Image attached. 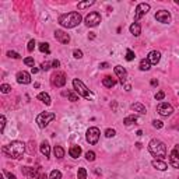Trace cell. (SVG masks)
<instances>
[{
	"label": "cell",
	"instance_id": "13",
	"mask_svg": "<svg viewBox=\"0 0 179 179\" xmlns=\"http://www.w3.org/2000/svg\"><path fill=\"white\" fill-rule=\"evenodd\" d=\"M55 39L59 41L60 43H63V45H66V43L70 42V35L62 30H56L55 31Z\"/></svg>",
	"mask_w": 179,
	"mask_h": 179
},
{
	"label": "cell",
	"instance_id": "39",
	"mask_svg": "<svg viewBox=\"0 0 179 179\" xmlns=\"http://www.w3.org/2000/svg\"><path fill=\"white\" fill-rule=\"evenodd\" d=\"M7 56L9 58H13V59H20V55L17 53V52H13V51H9L7 52Z\"/></svg>",
	"mask_w": 179,
	"mask_h": 179
},
{
	"label": "cell",
	"instance_id": "6",
	"mask_svg": "<svg viewBox=\"0 0 179 179\" xmlns=\"http://www.w3.org/2000/svg\"><path fill=\"white\" fill-rule=\"evenodd\" d=\"M84 22H85L87 27H97V25L101 22L100 13L92 11V13H90V14H87V17L84 18Z\"/></svg>",
	"mask_w": 179,
	"mask_h": 179
},
{
	"label": "cell",
	"instance_id": "2",
	"mask_svg": "<svg viewBox=\"0 0 179 179\" xmlns=\"http://www.w3.org/2000/svg\"><path fill=\"white\" fill-rule=\"evenodd\" d=\"M81 22V15L77 11H71L59 17V24L64 28H74Z\"/></svg>",
	"mask_w": 179,
	"mask_h": 179
},
{
	"label": "cell",
	"instance_id": "29",
	"mask_svg": "<svg viewBox=\"0 0 179 179\" xmlns=\"http://www.w3.org/2000/svg\"><path fill=\"white\" fill-rule=\"evenodd\" d=\"M49 179H62V172L58 169H53L49 175Z\"/></svg>",
	"mask_w": 179,
	"mask_h": 179
},
{
	"label": "cell",
	"instance_id": "26",
	"mask_svg": "<svg viewBox=\"0 0 179 179\" xmlns=\"http://www.w3.org/2000/svg\"><path fill=\"white\" fill-rule=\"evenodd\" d=\"M151 69V63L148 62V59H143L141 62H140V70H143V71H147V70Z\"/></svg>",
	"mask_w": 179,
	"mask_h": 179
},
{
	"label": "cell",
	"instance_id": "1",
	"mask_svg": "<svg viewBox=\"0 0 179 179\" xmlns=\"http://www.w3.org/2000/svg\"><path fill=\"white\" fill-rule=\"evenodd\" d=\"M3 153L7 155L9 158H13V160H18V158L22 157V154L25 153V144L22 141H11L10 144L3 147Z\"/></svg>",
	"mask_w": 179,
	"mask_h": 179
},
{
	"label": "cell",
	"instance_id": "36",
	"mask_svg": "<svg viewBox=\"0 0 179 179\" xmlns=\"http://www.w3.org/2000/svg\"><path fill=\"white\" fill-rule=\"evenodd\" d=\"M4 126H6V118L2 115L0 116V132H2V133L4 132Z\"/></svg>",
	"mask_w": 179,
	"mask_h": 179
},
{
	"label": "cell",
	"instance_id": "30",
	"mask_svg": "<svg viewBox=\"0 0 179 179\" xmlns=\"http://www.w3.org/2000/svg\"><path fill=\"white\" fill-rule=\"evenodd\" d=\"M39 51L42 52V53H49V52H51V49H49V43L48 42L39 43Z\"/></svg>",
	"mask_w": 179,
	"mask_h": 179
},
{
	"label": "cell",
	"instance_id": "3",
	"mask_svg": "<svg viewBox=\"0 0 179 179\" xmlns=\"http://www.w3.org/2000/svg\"><path fill=\"white\" fill-rule=\"evenodd\" d=\"M148 151L151 153L154 157H157V160L158 158L162 160V158L167 157V146H165L161 140H157V139L151 140V141L148 143Z\"/></svg>",
	"mask_w": 179,
	"mask_h": 179
},
{
	"label": "cell",
	"instance_id": "42",
	"mask_svg": "<svg viewBox=\"0 0 179 179\" xmlns=\"http://www.w3.org/2000/svg\"><path fill=\"white\" fill-rule=\"evenodd\" d=\"M164 97H165L164 91H158L157 94H155V100H157V101H162V100H164Z\"/></svg>",
	"mask_w": 179,
	"mask_h": 179
},
{
	"label": "cell",
	"instance_id": "16",
	"mask_svg": "<svg viewBox=\"0 0 179 179\" xmlns=\"http://www.w3.org/2000/svg\"><path fill=\"white\" fill-rule=\"evenodd\" d=\"M147 59H148V62L151 64H157L161 60V53L158 51H151L148 53V56H147Z\"/></svg>",
	"mask_w": 179,
	"mask_h": 179
},
{
	"label": "cell",
	"instance_id": "24",
	"mask_svg": "<svg viewBox=\"0 0 179 179\" xmlns=\"http://www.w3.org/2000/svg\"><path fill=\"white\" fill-rule=\"evenodd\" d=\"M53 154H55V157H56V158L62 160V158L64 157V150L60 146H55V148H53Z\"/></svg>",
	"mask_w": 179,
	"mask_h": 179
},
{
	"label": "cell",
	"instance_id": "4",
	"mask_svg": "<svg viewBox=\"0 0 179 179\" xmlns=\"http://www.w3.org/2000/svg\"><path fill=\"white\" fill-rule=\"evenodd\" d=\"M73 87H74V90H76V92L79 95H81V97L87 98V100H91V98H92V92L90 91V90H88V88L85 87L84 84H83L81 80L74 79L73 80Z\"/></svg>",
	"mask_w": 179,
	"mask_h": 179
},
{
	"label": "cell",
	"instance_id": "38",
	"mask_svg": "<svg viewBox=\"0 0 179 179\" xmlns=\"http://www.w3.org/2000/svg\"><path fill=\"white\" fill-rule=\"evenodd\" d=\"M35 45H37V43H35V41H34V39H31L30 42H28V46H27L28 52H32L34 49H35Z\"/></svg>",
	"mask_w": 179,
	"mask_h": 179
},
{
	"label": "cell",
	"instance_id": "32",
	"mask_svg": "<svg viewBox=\"0 0 179 179\" xmlns=\"http://www.w3.org/2000/svg\"><path fill=\"white\" fill-rule=\"evenodd\" d=\"M67 95H69V100L71 101V102H76V101H79V94L74 91H69L67 92Z\"/></svg>",
	"mask_w": 179,
	"mask_h": 179
},
{
	"label": "cell",
	"instance_id": "19",
	"mask_svg": "<svg viewBox=\"0 0 179 179\" xmlns=\"http://www.w3.org/2000/svg\"><path fill=\"white\" fill-rule=\"evenodd\" d=\"M69 154L71 158H79L80 154H81V147L80 146H71L69 150Z\"/></svg>",
	"mask_w": 179,
	"mask_h": 179
},
{
	"label": "cell",
	"instance_id": "50",
	"mask_svg": "<svg viewBox=\"0 0 179 179\" xmlns=\"http://www.w3.org/2000/svg\"><path fill=\"white\" fill-rule=\"evenodd\" d=\"M151 85H154V87H155V85H158V81H157V80H151Z\"/></svg>",
	"mask_w": 179,
	"mask_h": 179
},
{
	"label": "cell",
	"instance_id": "34",
	"mask_svg": "<svg viewBox=\"0 0 179 179\" xmlns=\"http://www.w3.org/2000/svg\"><path fill=\"white\" fill-rule=\"evenodd\" d=\"M0 90H2V92H3V94H9V92L11 91V85L2 84V85H0Z\"/></svg>",
	"mask_w": 179,
	"mask_h": 179
},
{
	"label": "cell",
	"instance_id": "20",
	"mask_svg": "<svg viewBox=\"0 0 179 179\" xmlns=\"http://www.w3.org/2000/svg\"><path fill=\"white\" fill-rule=\"evenodd\" d=\"M102 84L105 85L106 88H112V87H115V84H116V81L112 79L111 76H106V77H104V80H102Z\"/></svg>",
	"mask_w": 179,
	"mask_h": 179
},
{
	"label": "cell",
	"instance_id": "15",
	"mask_svg": "<svg viewBox=\"0 0 179 179\" xmlns=\"http://www.w3.org/2000/svg\"><path fill=\"white\" fill-rule=\"evenodd\" d=\"M17 83H20V84H30L31 83V76L30 73H27V71H18L17 73Z\"/></svg>",
	"mask_w": 179,
	"mask_h": 179
},
{
	"label": "cell",
	"instance_id": "44",
	"mask_svg": "<svg viewBox=\"0 0 179 179\" xmlns=\"http://www.w3.org/2000/svg\"><path fill=\"white\" fill-rule=\"evenodd\" d=\"M41 69H42V70H45V71H46V70H49V69H51V67H49V63H48V62H43V63L41 64Z\"/></svg>",
	"mask_w": 179,
	"mask_h": 179
},
{
	"label": "cell",
	"instance_id": "47",
	"mask_svg": "<svg viewBox=\"0 0 179 179\" xmlns=\"http://www.w3.org/2000/svg\"><path fill=\"white\" fill-rule=\"evenodd\" d=\"M37 179H49V178L45 175V173H41L39 176H37Z\"/></svg>",
	"mask_w": 179,
	"mask_h": 179
},
{
	"label": "cell",
	"instance_id": "48",
	"mask_svg": "<svg viewBox=\"0 0 179 179\" xmlns=\"http://www.w3.org/2000/svg\"><path fill=\"white\" fill-rule=\"evenodd\" d=\"M108 66H109V64L106 63V62H104V63H101V64H100V67H101V69H106V67H108Z\"/></svg>",
	"mask_w": 179,
	"mask_h": 179
},
{
	"label": "cell",
	"instance_id": "28",
	"mask_svg": "<svg viewBox=\"0 0 179 179\" xmlns=\"http://www.w3.org/2000/svg\"><path fill=\"white\" fill-rule=\"evenodd\" d=\"M94 3H95L94 0H87V2H81V3H79L77 7H79V10H84V9H87V7L92 6Z\"/></svg>",
	"mask_w": 179,
	"mask_h": 179
},
{
	"label": "cell",
	"instance_id": "8",
	"mask_svg": "<svg viewBox=\"0 0 179 179\" xmlns=\"http://www.w3.org/2000/svg\"><path fill=\"white\" fill-rule=\"evenodd\" d=\"M148 11H150V4H147V3L137 4L136 11H134V22H139V20L141 18L143 15H146Z\"/></svg>",
	"mask_w": 179,
	"mask_h": 179
},
{
	"label": "cell",
	"instance_id": "45",
	"mask_svg": "<svg viewBox=\"0 0 179 179\" xmlns=\"http://www.w3.org/2000/svg\"><path fill=\"white\" fill-rule=\"evenodd\" d=\"M4 175H6L7 176V178H9V179H17V178H15V175H13V173H10V172H7V171H4Z\"/></svg>",
	"mask_w": 179,
	"mask_h": 179
},
{
	"label": "cell",
	"instance_id": "11",
	"mask_svg": "<svg viewBox=\"0 0 179 179\" xmlns=\"http://www.w3.org/2000/svg\"><path fill=\"white\" fill-rule=\"evenodd\" d=\"M155 20H157L158 22H162V24H168V22H171L169 11H167V10H160V11H157L155 13Z\"/></svg>",
	"mask_w": 179,
	"mask_h": 179
},
{
	"label": "cell",
	"instance_id": "7",
	"mask_svg": "<svg viewBox=\"0 0 179 179\" xmlns=\"http://www.w3.org/2000/svg\"><path fill=\"white\" fill-rule=\"evenodd\" d=\"M51 80H52V84L55 85V87L60 88L66 84V74L63 71H55V73L52 74Z\"/></svg>",
	"mask_w": 179,
	"mask_h": 179
},
{
	"label": "cell",
	"instance_id": "49",
	"mask_svg": "<svg viewBox=\"0 0 179 179\" xmlns=\"http://www.w3.org/2000/svg\"><path fill=\"white\" fill-rule=\"evenodd\" d=\"M31 73H32V74L38 73V69H37V67H31Z\"/></svg>",
	"mask_w": 179,
	"mask_h": 179
},
{
	"label": "cell",
	"instance_id": "12",
	"mask_svg": "<svg viewBox=\"0 0 179 179\" xmlns=\"http://www.w3.org/2000/svg\"><path fill=\"white\" fill-rule=\"evenodd\" d=\"M169 162L173 168H179V146H175V148L171 151Z\"/></svg>",
	"mask_w": 179,
	"mask_h": 179
},
{
	"label": "cell",
	"instance_id": "18",
	"mask_svg": "<svg viewBox=\"0 0 179 179\" xmlns=\"http://www.w3.org/2000/svg\"><path fill=\"white\" fill-rule=\"evenodd\" d=\"M153 167L155 168V169H158V171H165L168 168V165L165 164L164 161H161V160H153Z\"/></svg>",
	"mask_w": 179,
	"mask_h": 179
},
{
	"label": "cell",
	"instance_id": "25",
	"mask_svg": "<svg viewBox=\"0 0 179 179\" xmlns=\"http://www.w3.org/2000/svg\"><path fill=\"white\" fill-rule=\"evenodd\" d=\"M22 172H24L27 176H30V178H37V169H34V168L25 167L24 169H22Z\"/></svg>",
	"mask_w": 179,
	"mask_h": 179
},
{
	"label": "cell",
	"instance_id": "23",
	"mask_svg": "<svg viewBox=\"0 0 179 179\" xmlns=\"http://www.w3.org/2000/svg\"><path fill=\"white\" fill-rule=\"evenodd\" d=\"M41 153H42L45 157H49L51 155V146L48 144V141H43L41 144Z\"/></svg>",
	"mask_w": 179,
	"mask_h": 179
},
{
	"label": "cell",
	"instance_id": "14",
	"mask_svg": "<svg viewBox=\"0 0 179 179\" xmlns=\"http://www.w3.org/2000/svg\"><path fill=\"white\" fill-rule=\"evenodd\" d=\"M115 74L118 76L120 84L123 85L124 81H126V79H128V71H126V69L122 66H115Z\"/></svg>",
	"mask_w": 179,
	"mask_h": 179
},
{
	"label": "cell",
	"instance_id": "21",
	"mask_svg": "<svg viewBox=\"0 0 179 179\" xmlns=\"http://www.w3.org/2000/svg\"><path fill=\"white\" fill-rule=\"evenodd\" d=\"M130 32L133 34L134 37H139L140 34H141V27H140L139 22H133V24L130 25Z\"/></svg>",
	"mask_w": 179,
	"mask_h": 179
},
{
	"label": "cell",
	"instance_id": "27",
	"mask_svg": "<svg viewBox=\"0 0 179 179\" xmlns=\"http://www.w3.org/2000/svg\"><path fill=\"white\" fill-rule=\"evenodd\" d=\"M136 122H137V116L136 115H130V116H128V118H124L123 123L126 124V126H130V124L136 123Z\"/></svg>",
	"mask_w": 179,
	"mask_h": 179
},
{
	"label": "cell",
	"instance_id": "5",
	"mask_svg": "<svg viewBox=\"0 0 179 179\" xmlns=\"http://www.w3.org/2000/svg\"><path fill=\"white\" fill-rule=\"evenodd\" d=\"M56 118V113L55 112H42L37 116V123L41 129H45L49 123H51L53 119Z\"/></svg>",
	"mask_w": 179,
	"mask_h": 179
},
{
	"label": "cell",
	"instance_id": "10",
	"mask_svg": "<svg viewBox=\"0 0 179 179\" xmlns=\"http://www.w3.org/2000/svg\"><path fill=\"white\" fill-rule=\"evenodd\" d=\"M157 111L161 116H169L173 113V108L168 102H161L160 105L157 106Z\"/></svg>",
	"mask_w": 179,
	"mask_h": 179
},
{
	"label": "cell",
	"instance_id": "22",
	"mask_svg": "<svg viewBox=\"0 0 179 179\" xmlns=\"http://www.w3.org/2000/svg\"><path fill=\"white\" fill-rule=\"evenodd\" d=\"M38 100L42 101V102L45 104V105H51V104H52L51 97H49V95L46 94V92H39V94H38Z\"/></svg>",
	"mask_w": 179,
	"mask_h": 179
},
{
	"label": "cell",
	"instance_id": "17",
	"mask_svg": "<svg viewBox=\"0 0 179 179\" xmlns=\"http://www.w3.org/2000/svg\"><path fill=\"white\" fill-rule=\"evenodd\" d=\"M130 108H132V111H134V112L140 113V115H144V113L147 112V111H146V106L141 105L140 102H134V104H132Z\"/></svg>",
	"mask_w": 179,
	"mask_h": 179
},
{
	"label": "cell",
	"instance_id": "33",
	"mask_svg": "<svg viewBox=\"0 0 179 179\" xmlns=\"http://www.w3.org/2000/svg\"><path fill=\"white\" fill-rule=\"evenodd\" d=\"M134 58H136V56H134V52L132 51V49H128V51H126V60L132 62V60H134Z\"/></svg>",
	"mask_w": 179,
	"mask_h": 179
},
{
	"label": "cell",
	"instance_id": "43",
	"mask_svg": "<svg viewBox=\"0 0 179 179\" xmlns=\"http://www.w3.org/2000/svg\"><path fill=\"white\" fill-rule=\"evenodd\" d=\"M24 63L27 64V66L34 67V59H32V58H25V59H24Z\"/></svg>",
	"mask_w": 179,
	"mask_h": 179
},
{
	"label": "cell",
	"instance_id": "40",
	"mask_svg": "<svg viewBox=\"0 0 179 179\" xmlns=\"http://www.w3.org/2000/svg\"><path fill=\"white\" fill-rule=\"evenodd\" d=\"M153 126L157 128V129H162L164 128V123H162L161 120H153Z\"/></svg>",
	"mask_w": 179,
	"mask_h": 179
},
{
	"label": "cell",
	"instance_id": "41",
	"mask_svg": "<svg viewBox=\"0 0 179 179\" xmlns=\"http://www.w3.org/2000/svg\"><path fill=\"white\" fill-rule=\"evenodd\" d=\"M73 56H74V58H76V59H81V58H83V52L80 51V49H74Z\"/></svg>",
	"mask_w": 179,
	"mask_h": 179
},
{
	"label": "cell",
	"instance_id": "35",
	"mask_svg": "<svg viewBox=\"0 0 179 179\" xmlns=\"http://www.w3.org/2000/svg\"><path fill=\"white\" fill-rule=\"evenodd\" d=\"M85 160H87V161H94L95 160V153L94 151H87V153H85Z\"/></svg>",
	"mask_w": 179,
	"mask_h": 179
},
{
	"label": "cell",
	"instance_id": "46",
	"mask_svg": "<svg viewBox=\"0 0 179 179\" xmlns=\"http://www.w3.org/2000/svg\"><path fill=\"white\" fill-rule=\"evenodd\" d=\"M59 66H60V62H59V60H53V62H52V67H55V69H56V67H59Z\"/></svg>",
	"mask_w": 179,
	"mask_h": 179
},
{
	"label": "cell",
	"instance_id": "31",
	"mask_svg": "<svg viewBox=\"0 0 179 179\" xmlns=\"http://www.w3.org/2000/svg\"><path fill=\"white\" fill-rule=\"evenodd\" d=\"M77 178L87 179V171H85V168H79V171H77Z\"/></svg>",
	"mask_w": 179,
	"mask_h": 179
},
{
	"label": "cell",
	"instance_id": "37",
	"mask_svg": "<svg viewBox=\"0 0 179 179\" xmlns=\"http://www.w3.org/2000/svg\"><path fill=\"white\" fill-rule=\"evenodd\" d=\"M116 134V132L113 130V129H106L105 130V136L108 137V139H109V137H113Z\"/></svg>",
	"mask_w": 179,
	"mask_h": 179
},
{
	"label": "cell",
	"instance_id": "9",
	"mask_svg": "<svg viewBox=\"0 0 179 179\" xmlns=\"http://www.w3.org/2000/svg\"><path fill=\"white\" fill-rule=\"evenodd\" d=\"M100 140V129L98 128H90L87 130V141L90 144H97Z\"/></svg>",
	"mask_w": 179,
	"mask_h": 179
}]
</instances>
